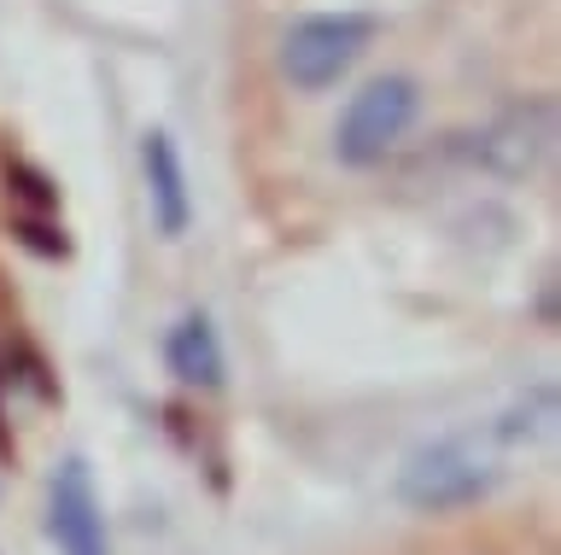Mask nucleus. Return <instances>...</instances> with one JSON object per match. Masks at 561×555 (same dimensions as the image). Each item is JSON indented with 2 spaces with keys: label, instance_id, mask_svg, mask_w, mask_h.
Listing matches in <instances>:
<instances>
[{
  "label": "nucleus",
  "instance_id": "obj_1",
  "mask_svg": "<svg viewBox=\"0 0 561 555\" xmlns=\"http://www.w3.org/2000/svg\"><path fill=\"white\" fill-rule=\"evenodd\" d=\"M550 421H556V386H533L497 421L427 439L398 467V502H410L415 514H450V509H468V502L491 497L503 479V450L543 439Z\"/></svg>",
  "mask_w": 561,
  "mask_h": 555
},
{
  "label": "nucleus",
  "instance_id": "obj_2",
  "mask_svg": "<svg viewBox=\"0 0 561 555\" xmlns=\"http://www.w3.org/2000/svg\"><path fill=\"white\" fill-rule=\"evenodd\" d=\"M368 42H375V19H368V12H316V19H298L287 30V42H280V71H287L293 89L322 94L363 59Z\"/></svg>",
  "mask_w": 561,
  "mask_h": 555
},
{
  "label": "nucleus",
  "instance_id": "obj_3",
  "mask_svg": "<svg viewBox=\"0 0 561 555\" xmlns=\"http://www.w3.org/2000/svg\"><path fill=\"white\" fill-rule=\"evenodd\" d=\"M421 117V89L415 77H375L368 89L345 106L340 129H333V159L351 164V170H368L392 152L410 124Z\"/></svg>",
  "mask_w": 561,
  "mask_h": 555
},
{
  "label": "nucleus",
  "instance_id": "obj_4",
  "mask_svg": "<svg viewBox=\"0 0 561 555\" xmlns=\"http://www.w3.org/2000/svg\"><path fill=\"white\" fill-rule=\"evenodd\" d=\"M550 141H556V106L550 100H520V106H503L473 135H462L456 152L473 170H491V176H533L550 159Z\"/></svg>",
  "mask_w": 561,
  "mask_h": 555
},
{
  "label": "nucleus",
  "instance_id": "obj_5",
  "mask_svg": "<svg viewBox=\"0 0 561 555\" xmlns=\"http://www.w3.org/2000/svg\"><path fill=\"white\" fill-rule=\"evenodd\" d=\"M47 532L59 555H112L105 544V514H100V492L82 456H70L53 474V497H47Z\"/></svg>",
  "mask_w": 561,
  "mask_h": 555
},
{
  "label": "nucleus",
  "instance_id": "obj_6",
  "mask_svg": "<svg viewBox=\"0 0 561 555\" xmlns=\"http://www.w3.org/2000/svg\"><path fill=\"white\" fill-rule=\"evenodd\" d=\"M140 170H147V199H152V222L164 240H182L193 229V187H187V164L164 129H152L140 141Z\"/></svg>",
  "mask_w": 561,
  "mask_h": 555
},
{
  "label": "nucleus",
  "instance_id": "obj_7",
  "mask_svg": "<svg viewBox=\"0 0 561 555\" xmlns=\"http://www.w3.org/2000/svg\"><path fill=\"white\" fill-rule=\"evenodd\" d=\"M164 362H170V374L182 380V386H199V392L222 386V339H217V327H210L205 310H187V316L170 327Z\"/></svg>",
  "mask_w": 561,
  "mask_h": 555
}]
</instances>
